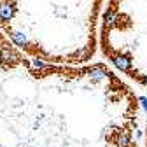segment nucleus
<instances>
[{"instance_id":"nucleus-1","label":"nucleus","mask_w":147,"mask_h":147,"mask_svg":"<svg viewBox=\"0 0 147 147\" xmlns=\"http://www.w3.org/2000/svg\"><path fill=\"white\" fill-rule=\"evenodd\" d=\"M110 61H112V65L121 72H128L131 68V60H130L128 54H116V56L110 58Z\"/></svg>"},{"instance_id":"nucleus-2","label":"nucleus","mask_w":147,"mask_h":147,"mask_svg":"<svg viewBox=\"0 0 147 147\" xmlns=\"http://www.w3.org/2000/svg\"><path fill=\"white\" fill-rule=\"evenodd\" d=\"M14 14H16V9H14L12 4H9V2H2V4H0V21H4V23L11 21L14 18Z\"/></svg>"},{"instance_id":"nucleus-3","label":"nucleus","mask_w":147,"mask_h":147,"mask_svg":"<svg viewBox=\"0 0 147 147\" xmlns=\"http://www.w3.org/2000/svg\"><path fill=\"white\" fill-rule=\"evenodd\" d=\"M88 72H89L91 79H93L95 82H100V81H103V79L109 76V74L103 70V67H102V65H96V67H93V68H89Z\"/></svg>"},{"instance_id":"nucleus-4","label":"nucleus","mask_w":147,"mask_h":147,"mask_svg":"<svg viewBox=\"0 0 147 147\" xmlns=\"http://www.w3.org/2000/svg\"><path fill=\"white\" fill-rule=\"evenodd\" d=\"M11 39H12V42H14L16 46H20V47L28 46V37H26V33H23V32H18V30L11 32Z\"/></svg>"},{"instance_id":"nucleus-5","label":"nucleus","mask_w":147,"mask_h":147,"mask_svg":"<svg viewBox=\"0 0 147 147\" xmlns=\"http://www.w3.org/2000/svg\"><path fill=\"white\" fill-rule=\"evenodd\" d=\"M20 56H18V53H14L11 47H2L0 51V61H18Z\"/></svg>"},{"instance_id":"nucleus-6","label":"nucleus","mask_w":147,"mask_h":147,"mask_svg":"<svg viewBox=\"0 0 147 147\" xmlns=\"http://www.w3.org/2000/svg\"><path fill=\"white\" fill-rule=\"evenodd\" d=\"M103 23H105V26L107 28H110V26H114L116 23H117V12L116 11H105V14H103Z\"/></svg>"},{"instance_id":"nucleus-7","label":"nucleus","mask_w":147,"mask_h":147,"mask_svg":"<svg viewBox=\"0 0 147 147\" xmlns=\"http://www.w3.org/2000/svg\"><path fill=\"white\" fill-rule=\"evenodd\" d=\"M28 65H30V68H32V70H46V68H51V65H49V63H46L44 60H37V58H35V60H32Z\"/></svg>"},{"instance_id":"nucleus-8","label":"nucleus","mask_w":147,"mask_h":147,"mask_svg":"<svg viewBox=\"0 0 147 147\" xmlns=\"http://www.w3.org/2000/svg\"><path fill=\"white\" fill-rule=\"evenodd\" d=\"M117 145H119V147H130V145H131L130 135H128V133H121V135L117 137Z\"/></svg>"},{"instance_id":"nucleus-9","label":"nucleus","mask_w":147,"mask_h":147,"mask_svg":"<svg viewBox=\"0 0 147 147\" xmlns=\"http://www.w3.org/2000/svg\"><path fill=\"white\" fill-rule=\"evenodd\" d=\"M138 102H140L142 109H144V110H147V96H138Z\"/></svg>"},{"instance_id":"nucleus-10","label":"nucleus","mask_w":147,"mask_h":147,"mask_svg":"<svg viewBox=\"0 0 147 147\" xmlns=\"http://www.w3.org/2000/svg\"><path fill=\"white\" fill-rule=\"evenodd\" d=\"M142 135H144V131H140V130H137V135H135V137H137V138H142Z\"/></svg>"},{"instance_id":"nucleus-11","label":"nucleus","mask_w":147,"mask_h":147,"mask_svg":"<svg viewBox=\"0 0 147 147\" xmlns=\"http://www.w3.org/2000/svg\"><path fill=\"white\" fill-rule=\"evenodd\" d=\"M142 82H144V84L147 86V76H144V77H142Z\"/></svg>"},{"instance_id":"nucleus-12","label":"nucleus","mask_w":147,"mask_h":147,"mask_svg":"<svg viewBox=\"0 0 147 147\" xmlns=\"http://www.w3.org/2000/svg\"><path fill=\"white\" fill-rule=\"evenodd\" d=\"M145 131H147V126H145Z\"/></svg>"}]
</instances>
